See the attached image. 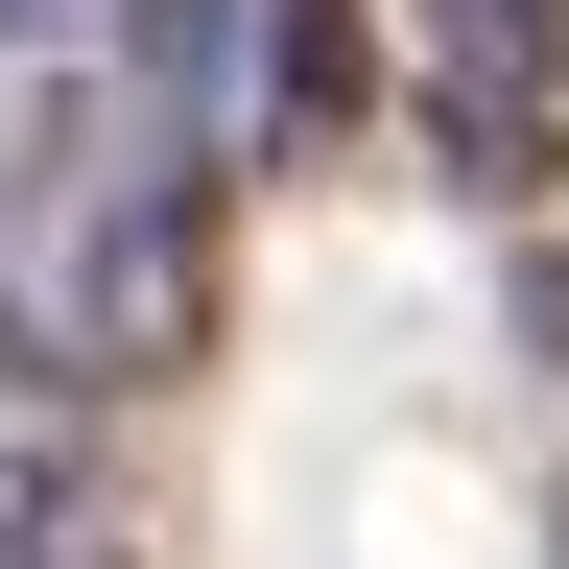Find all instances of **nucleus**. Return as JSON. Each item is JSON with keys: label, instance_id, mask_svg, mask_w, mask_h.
<instances>
[{"label": "nucleus", "instance_id": "nucleus-1", "mask_svg": "<svg viewBox=\"0 0 569 569\" xmlns=\"http://www.w3.org/2000/svg\"><path fill=\"white\" fill-rule=\"evenodd\" d=\"M403 119L475 213L569 190V0H403Z\"/></svg>", "mask_w": 569, "mask_h": 569}, {"label": "nucleus", "instance_id": "nucleus-2", "mask_svg": "<svg viewBox=\"0 0 569 569\" xmlns=\"http://www.w3.org/2000/svg\"><path fill=\"white\" fill-rule=\"evenodd\" d=\"M261 24V71H238V167H356L380 142V0H238Z\"/></svg>", "mask_w": 569, "mask_h": 569}, {"label": "nucleus", "instance_id": "nucleus-3", "mask_svg": "<svg viewBox=\"0 0 569 569\" xmlns=\"http://www.w3.org/2000/svg\"><path fill=\"white\" fill-rule=\"evenodd\" d=\"M96 546H119V498H96V403L0 356V569H96Z\"/></svg>", "mask_w": 569, "mask_h": 569}]
</instances>
